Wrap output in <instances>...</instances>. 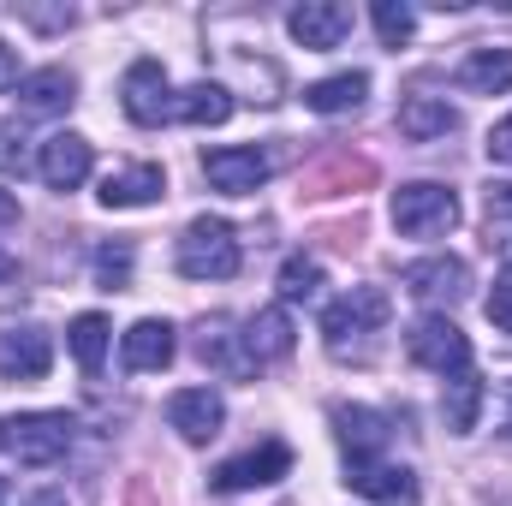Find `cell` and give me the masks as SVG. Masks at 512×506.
Wrapping results in <instances>:
<instances>
[{
  "label": "cell",
  "mask_w": 512,
  "mask_h": 506,
  "mask_svg": "<svg viewBox=\"0 0 512 506\" xmlns=\"http://www.w3.org/2000/svg\"><path fill=\"white\" fill-rule=\"evenodd\" d=\"M96 280H102V286H126L131 280V245H102V251H96Z\"/></svg>",
  "instance_id": "cell-28"
},
{
  "label": "cell",
  "mask_w": 512,
  "mask_h": 506,
  "mask_svg": "<svg viewBox=\"0 0 512 506\" xmlns=\"http://www.w3.org/2000/svg\"><path fill=\"white\" fill-rule=\"evenodd\" d=\"M286 30L304 48H340L352 36V6H340V0H304V6L286 12Z\"/></svg>",
  "instance_id": "cell-16"
},
{
  "label": "cell",
  "mask_w": 512,
  "mask_h": 506,
  "mask_svg": "<svg viewBox=\"0 0 512 506\" xmlns=\"http://www.w3.org/2000/svg\"><path fill=\"white\" fill-rule=\"evenodd\" d=\"M72 435H78V423L66 411H18L0 423V453L24 471H48L72 453Z\"/></svg>",
  "instance_id": "cell-3"
},
{
  "label": "cell",
  "mask_w": 512,
  "mask_h": 506,
  "mask_svg": "<svg viewBox=\"0 0 512 506\" xmlns=\"http://www.w3.org/2000/svg\"><path fill=\"white\" fill-rule=\"evenodd\" d=\"M233 114V96L221 84H191V90H173V120L185 126H221Z\"/></svg>",
  "instance_id": "cell-23"
},
{
  "label": "cell",
  "mask_w": 512,
  "mask_h": 506,
  "mask_svg": "<svg viewBox=\"0 0 512 506\" xmlns=\"http://www.w3.org/2000/svg\"><path fill=\"white\" fill-rule=\"evenodd\" d=\"M292 471V447L286 441H262L251 453H239V459H227L209 483L221 489V495H245V489H268V483H280Z\"/></svg>",
  "instance_id": "cell-8"
},
{
  "label": "cell",
  "mask_w": 512,
  "mask_h": 506,
  "mask_svg": "<svg viewBox=\"0 0 512 506\" xmlns=\"http://www.w3.org/2000/svg\"><path fill=\"white\" fill-rule=\"evenodd\" d=\"M0 506H6V489H0Z\"/></svg>",
  "instance_id": "cell-39"
},
{
  "label": "cell",
  "mask_w": 512,
  "mask_h": 506,
  "mask_svg": "<svg viewBox=\"0 0 512 506\" xmlns=\"http://www.w3.org/2000/svg\"><path fill=\"white\" fill-rule=\"evenodd\" d=\"M0 227H18V197L0 185Z\"/></svg>",
  "instance_id": "cell-35"
},
{
  "label": "cell",
  "mask_w": 512,
  "mask_h": 506,
  "mask_svg": "<svg viewBox=\"0 0 512 506\" xmlns=\"http://www.w3.org/2000/svg\"><path fill=\"white\" fill-rule=\"evenodd\" d=\"M507 429H512V399H507Z\"/></svg>",
  "instance_id": "cell-38"
},
{
  "label": "cell",
  "mask_w": 512,
  "mask_h": 506,
  "mask_svg": "<svg viewBox=\"0 0 512 506\" xmlns=\"http://www.w3.org/2000/svg\"><path fill=\"white\" fill-rule=\"evenodd\" d=\"M18 18L36 24V30H66V24H72V6H54V12H48V6H18Z\"/></svg>",
  "instance_id": "cell-31"
},
{
  "label": "cell",
  "mask_w": 512,
  "mask_h": 506,
  "mask_svg": "<svg viewBox=\"0 0 512 506\" xmlns=\"http://www.w3.org/2000/svg\"><path fill=\"white\" fill-rule=\"evenodd\" d=\"M322 292V262L316 256H286V268H280V298L286 304H304V298H316Z\"/></svg>",
  "instance_id": "cell-26"
},
{
  "label": "cell",
  "mask_w": 512,
  "mask_h": 506,
  "mask_svg": "<svg viewBox=\"0 0 512 506\" xmlns=\"http://www.w3.org/2000/svg\"><path fill=\"white\" fill-rule=\"evenodd\" d=\"M90 167H96V149H90V137H78V131H54V137L36 149V173H42L48 191H78V185L90 179Z\"/></svg>",
  "instance_id": "cell-11"
},
{
  "label": "cell",
  "mask_w": 512,
  "mask_h": 506,
  "mask_svg": "<svg viewBox=\"0 0 512 506\" xmlns=\"http://www.w3.org/2000/svg\"><path fill=\"white\" fill-rule=\"evenodd\" d=\"M489 322H495L501 334H512V262L495 274V292H489Z\"/></svg>",
  "instance_id": "cell-30"
},
{
  "label": "cell",
  "mask_w": 512,
  "mask_h": 506,
  "mask_svg": "<svg viewBox=\"0 0 512 506\" xmlns=\"http://www.w3.org/2000/svg\"><path fill=\"white\" fill-rule=\"evenodd\" d=\"M453 126H459V114L447 108V96H405L399 102V137H411V143H435Z\"/></svg>",
  "instance_id": "cell-21"
},
{
  "label": "cell",
  "mask_w": 512,
  "mask_h": 506,
  "mask_svg": "<svg viewBox=\"0 0 512 506\" xmlns=\"http://www.w3.org/2000/svg\"><path fill=\"white\" fill-rule=\"evenodd\" d=\"M441 411H447V429H453V435H471V429H477V411H483V376H477V370L453 376L447 393H441Z\"/></svg>",
  "instance_id": "cell-24"
},
{
  "label": "cell",
  "mask_w": 512,
  "mask_h": 506,
  "mask_svg": "<svg viewBox=\"0 0 512 506\" xmlns=\"http://www.w3.org/2000/svg\"><path fill=\"white\" fill-rule=\"evenodd\" d=\"M12 84H18V48L0 42V90H12Z\"/></svg>",
  "instance_id": "cell-34"
},
{
  "label": "cell",
  "mask_w": 512,
  "mask_h": 506,
  "mask_svg": "<svg viewBox=\"0 0 512 506\" xmlns=\"http://www.w3.org/2000/svg\"><path fill=\"white\" fill-rule=\"evenodd\" d=\"M54 370V340L24 322V328H0V381H42Z\"/></svg>",
  "instance_id": "cell-13"
},
{
  "label": "cell",
  "mask_w": 512,
  "mask_h": 506,
  "mask_svg": "<svg viewBox=\"0 0 512 506\" xmlns=\"http://www.w3.org/2000/svg\"><path fill=\"white\" fill-rule=\"evenodd\" d=\"M489 161L512 167V114H507V120H501L495 131H489Z\"/></svg>",
  "instance_id": "cell-33"
},
{
  "label": "cell",
  "mask_w": 512,
  "mask_h": 506,
  "mask_svg": "<svg viewBox=\"0 0 512 506\" xmlns=\"http://www.w3.org/2000/svg\"><path fill=\"white\" fill-rule=\"evenodd\" d=\"M24 506H66V495H60V489H48V495H30Z\"/></svg>",
  "instance_id": "cell-37"
},
{
  "label": "cell",
  "mask_w": 512,
  "mask_h": 506,
  "mask_svg": "<svg viewBox=\"0 0 512 506\" xmlns=\"http://www.w3.org/2000/svg\"><path fill=\"white\" fill-rule=\"evenodd\" d=\"M6 280H18V256L12 251H0V286H6Z\"/></svg>",
  "instance_id": "cell-36"
},
{
  "label": "cell",
  "mask_w": 512,
  "mask_h": 506,
  "mask_svg": "<svg viewBox=\"0 0 512 506\" xmlns=\"http://www.w3.org/2000/svg\"><path fill=\"white\" fill-rule=\"evenodd\" d=\"M102 209H149V203H161L167 197V173L155 167V161H131L120 173H108L102 179Z\"/></svg>",
  "instance_id": "cell-17"
},
{
  "label": "cell",
  "mask_w": 512,
  "mask_h": 506,
  "mask_svg": "<svg viewBox=\"0 0 512 506\" xmlns=\"http://www.w3.org/2000/svg\"><path fill=\"white\" fill-rule=\"evenodd\" d=\"M203 173L221 197H251L256 185L274 173V161L256 149V143H227V149H209L203 155Z\"/></svg>",
  "instance_id": "cell-9"
},
{
  "label": "cell",
  "mask_w": 512,
  "mask_h": 506,
  "mask_svg": "<svg viewBox=\"0 0 512 506\" xmlns=\"http://www.w3.org/2000/svg\"><path fill=\"white\" fill-rule=\"evenodd\" d=\"M24 161H30L24 155V137L12 126H0V173H24Z\"/></svg>",
  "instance_id": "cell-32"
},
{
  "label": "cell",
  "mask_w": 512,
  "mask_h": 506,
  "mask_svg": "<svg viewBox=\"0 0 512 506\" xmlns=\"http://www.w3.org/2000/svg\"><path fill=\"white\" fill-rule=\"evenodd\" d=\"M459 90H471V96H507L512 90V48H471L459 60Z\"/></svg>",
  "instance_id": "cell-20"
},
{
  "label": "cell",
  "mask_w": 512,
  "mask_h": 506,
  "mask_svg": "<svg viewBox=\"0 0 512 506\" xmlns=\"http://www.w3.org/2000/svg\"><path fill=\"white\" fill-rule=\"evenodd\" d=\"M489 239L512 245V185H489Z\"/></svg>",
  "instance_id": "cell-29"
},
{
  "label": "cell",
  "mask_w": 512,
  "mask_h": 506,
  "mask_svg": "<svg viewBox=\"0 0 512 506\" xmlns=\"http://www.w3.org/2000/svg\"><path fill=\"white\" fill-rule=\"evenodd\" d=\"M370 18H376V36H382L387 48L411 42V30H417V12H411L405 0H376V6H370Z\"/></svg>",
  "instance_id": "cell-27"
},
{
  "label": "cell",
  "mask_w": 512,
  "mask_h": 506,
  "mask_svg": "<svg viewBox=\"0 0 512 506\" xmlns=\"http://www.w3.org/2000/svg\"><path fill=\"white\" fill-rule=\"evenodd\" d=\"M292 316L286 310H256L239 322V334H233V322L227 316H215V322H203V340H197V352H203V364H215V370H227V376H262L268 364H280V358H292Z\"/></svg>",
  "instance_id": "cell-1"
},
{
  "label": "cell",
  "mask_w": 512,
  "mask_h": 506,
  "mask_svg": "<svg viewBox=\"0 0 512 506\" xmlns=\"http://www.w3.org/2000/svg\"><path fill=\"white\" fill-rule=\"evenodd\" d=\"M346 483L376 506H417V477L405 465H393V459H358V465H346Z\"/></svg>",
  "instance_id": "cell-15"
},
{
  "label": "cell",
  "mask_w": 512,
  "mask_h": 506,
  "mask_svg": "<svg viewBox=\"0 0 512 506\" xmlns=\"http://www.w3.org/2000/svg\"><path fill=\"white\" fill-rule=\"evenodd\" d=\"M405 292L417 298V304H435L441 316H447V304H459L465 292H471V268H465V256H423V262H411L405 274Z\"/></svg>",
  "instance_id": "cell-7"
},
{
  "label": "cell",
  "mask_w": 512,
  "mask_h": 506,
  "mask_svg": "<svg viewBox=\"0 0 512 506\" xmlns=\"http://www.w3.org/2000/svg\"><path fill=\"white\" fill-rule=\"evenodd\" d=\"M387 215H393L399 239H447L459 227V197H453V185L411 179V185L393 191V209Z\"/></svg>",
  "instance_id": "cell-5"
},
{
  "label": "cell",
  "mask_w": 512,
  "mask_h": 506,
  "mask_svg": "<svg viewBox=\"0 0 512 506\" xmlns=\"http://www.w3.org/2000/svg\"><path fill=\"white\" fill-rule=\"evenodd\" d=\"M364 96H370L364 72H334V78H316L304 90V108L310 114H352V108H364Z\"/></svg>",
  "instance_id": "cell-22"
},
{
  "label": "cell",
  "mask_w": 512,
  "mask_h": 506,
  "mask_svg": "<svg viewBox=\"0 0 512 506\" xmlns=\"http://www.w3.org/2000/svg\"><path fill=\"white\" fill-rule=\"evenodd\" d=\"M173 268L185 280H233L239 274V233H233V221L197 215L179 233V245H173Z\"/></svg>",
  "instance_id": "cell-4"
},
{
  "label": "cell",
  "mask_w": 512,
  "mask_h": 506,
  "mask_svg": "<svg viewBox=\"0 0 512 506\" xmlns=\"http://www.w3.org/2000/svg\"><path fill=\"white\" fill-rule=\"evenodd\" d=\"M120 102H126V120L131 126H161L173 120V84L155 60H131L126 66V84H120Z\"/></svg>",
  "instance_id": "cell-10"
},
{
  "label": "cell",
  "mask_w": 512,
  "mask_h": 506,
  "mask_svg": "<svg viewBox=\"0 0 512 506\" xmlns=\"http://www.w3.org/2000/svg\"><path fill=\"white\" fill-rule=\"evenodd\" d=\"M387 316H393V304H387L382 286H352L346 298H334L322 310V346L334 358H370V346L387 328Z\"/></svg>",
  "instance_id": "cell-2"
},
{
  "label": "cell",
  "mask_w": 512,
  "mask_h": 506,
  "mask_svg": "<svg viewBox=\"0 0 512 506\" xmlns=\"http://www.w3.org/2000/svg\"><path fill=\"white\" fill-rule=\"evenodd\" d=\"M173 352H179V340H173V328H167V322H155V316L131 322L126 334H120V364H126L131 376L167 370V364H173Z\"/></svg>",
  "instance_id": "cell-18"
},
{
  "label": "cell",
  "mask_w": 512,
  "mask_h": 506,
  "mask_svg": "<svg viewBox=\"0 0 512 506\" xmlns=\"http://www.w3.org/2000/svg\"><path fill=\"white\" fill-rule=\"evenodd\" d=\"M78 102V78L66 66H42V72H24L18 78V108L30 120H48V114H66Z\"/></svg>",
  "instance_id": "cell-19"
},
{
  "label": "cell",
  "mask_w": 512,
  "mask_h": 506,
  "mask_svg": "<svg viewBox=\"0 0 512 506\" xmlns=\"http://www.w3.org/2000/svg\"><path fill=\"white\" fill-rule=\"evenodd\" d=\"M334 435L346 447V465H358V459H387L393 423L370 405H334Z\"/></svg>",
  "instance_id": "cell-14"
},
{
  "label": "cell",
  "mask_w": 512,
  "mask_h": 506,
  "mask_svg": "<svg viewBox=\"0 0 512 506\" xmlns=\"http://www.w3.org/2000/svg\"><path fill=\"white\" fill-rule=\"evenodd\" d=\"M167 423L179 429V441L209 447V441L221 435V423H227V399H221L215 387H179V393L167 399Z\"/></svg>",
  "instance_id": "cell-12"
},
{
  "label": "cell",
  "mask_w": 512,
  "mask_h": 506,
  "mask_svg": "<svg viewBox=\"0 0 512 506\" xmlns=\"http://www.w3.org/2000/svg\"><path fill=\"white\" fill-rule=\"evenodd\" d=\"M66 346H72L78 370H84V376H96V370H102V358H108V316L84 310V316L66 328Z\"/></svg>",
  "instance_id": "cell-25"
},
{
  "label": "cell",
  "mask_w": 512,
  "mask_h": 506,
  "mask_svg": "<svg viewBox=\"0 0 512 506\" xmlns=\"http://www.w3.org/2000/svg\"><path fill=\"white\" fill-rule=\"evenodd\" d=\"M405 352H411V364L435 370L441 381H453V376L471 370V340H465L459 322L441 316V310H429V316H417V322L405 328Z\"/></svg>",
  "instance_id": "cell-6"
}]
</instances>
